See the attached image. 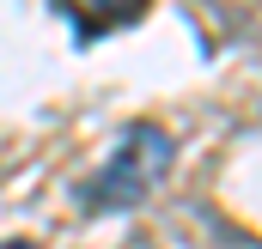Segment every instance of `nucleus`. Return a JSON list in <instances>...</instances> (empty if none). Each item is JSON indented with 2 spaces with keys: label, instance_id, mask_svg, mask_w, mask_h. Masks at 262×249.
Instances as JSON below:
<instances>
[{
  "label": "nucleus",
  "instance_id": "nucleus-1",
  "mask_svg": "<svg viewBox=\"0 0 262 249\" xmlns=\"http://www.w3.org/2000/svg\"><path fill=\"white\" fill-rule=\"evenodd\" d=\"M171 164H177V140L159 122H128L116 134V146L104 152V164L85 177L79 207L85 213H128L171 177Z\"/></svg>",
  "mask_w": 262,
  "mask_h": 249
},
{
  "label": "nucleus",
  "instance_id": "nucleus-2",
  "mask_svg": "<svg viewBox=\"0 0 262 249\" xmlns=\"http://www.w3.org/2000/svg\"><path fill=\"white\" fill-rule=\"evenodd\" d=\"M6 249H25V243H6Z\"/></svg>",
  "mask_w": 262,
  "mask_h": 249
}]
</instances>
